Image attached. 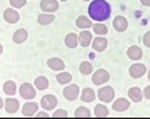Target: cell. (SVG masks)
Returning a JSON list of instances; mask_svg holds the SVG:
<instances>
[{
	"label": "cell",
	"instance_id": "cell-1",
	"mask_svg": "<svg viewBox=\"0 0 150 119\" xmlns=\"http://www.w3.org/2000/svg\"><path fill=\"white\" fill-rule=\"evenodd\" d=\"M88 15L96 22H104L111 16V6L105 0H92L88 7Z\"/></svg>",
	"mask_w": 150,
	"mask_h": 119
},
{
	"label": "cell",
	"instance_id": "cell-2",
	"mask_svg": "<svg viewBox=\"0 0 150 119\" xmlns=\"http://www.w3.org/2000/svg\"><path fill=\"white\" fill-rule=\"evenodd\" d=\"M96 95H98V99L101 103H111L115 98V91L112 87L105 85V87H101Z\"/></svg>",
	"mask_w": 150,
	"mask_h": 119
},
{
	"label": "cell",
	"instance_id": "cell-3",
	"mask_svg": "<svg viewBox=\"0 0 150 119\" xmlns=\"http://www.w3.org/2000/svg\"><path fill=\"white\" fill-rule=\"evenodd\" d=\"M146 72H147L146 65H145V64H141V62H135L129 68V74L133 77V79H141L142 76L146 74Z\"/></svg>",
	"mask_w": 150,
	"mask_h": 119
},
{
	"label": "cell",
	"instance_id": "cell-4",
	"mask_svg": "<svg viewBox=\"0 0 150 119\" xmlns=\"http://www.w3.org/2000/svg\"><path fill=\"white\" fill-rule=\"evenodd\" d=\"M19 95H21L23 99H26V100H31V99L35 98L37 91H35V88L33 87L30 83H23V84L19 87Z\"/></svg>",
	"mask_w": 150,
	"mask_h": 119
},
{
	"label": "cell",
	"instance_id": "cell-5",
	"mask_svg": "<svg viewBox=\"0 0 150 119\" xmlns=\"http://www.w3.org/2000/svg\"><path fill=\"white\" fill-rule=\"evenodd\" d=\"M79 93H80V87L77 84H68L64 89V98L69 102L76 100L79 98Z\"/></svg>",
	"mask_w": 150,
	"mask_h": 119
},
{
	"label": "cell",
	"instance_id": "cell-6",
	"mask_svg": "<svg viewBox=\"0 0 150 119\" xmlns=\"http://www.w3.org/2000/svg\"><path fill=\"white\" fill-rule=\"evenodd\" d=\"M110 80V73L105 69H99L92 74V83L95 85H101Z\"/></svg>",
	"mask_w": 150,
	"mask_h": 119
},
{
	"label": "cell",
	"instance_id": "cell-7",
	"mask_svg": "<svg viewBox=\"0 0 150 119\" xmlns=\"http://www.w3.org/2000/svg\"><path fill=\"white\" fill-rule=\"evenodd\" d=\"M57 103H58V100H57V98L54 96V95H45L43 98L41 99V106L42 108L46 110V111H52V110L56 108Z\"/></svg>",
	"mask_w": 150,
	"mask_h": 119
},
{
	"label": "cell",
	"instance_id": "cell-8",
	"mask_svg": "<svg viewBox=\"0 0 150 119\" xmlns=\"http://www.w3.org/2000/svg\"><path fill=\"white\" fill-rule=\"evenodd\" d=\"M112 26H114V28H115V31L123 33V31L127 30V27H129V22H127V19H126L125 16L118 15V16L114 18V21H112Z\"/></svg>",
	"mask_w": 150,
	"mask_h": 119
},
{
	"label": "cell",
	"instance_id": "cell-9",
	"mask_svg": "<svg viewBox=\"0 0 150 119\" xmlns=\"http://www.w3.org/2000/svg\"><path fill=\"white\" fill-rule=\"evenodd\" d=\"M107 46H108V41L103 35H98V38H93V41H92V49L95 52H104L107 49Z\"/></svg>",
	"mask_w": 150,
	"mask_h": 119
},
{
	"label": "cell",
	"instance_id": "cell-10",
	"mask_svg": "<svg viewBox=\"0 0 150 119\" xmlns=\"http://www.w3.org/2000/svg\"><path fill=\"white\" fill-rule=\"evenodd\" d=\"M130 108V102L125 98H119L112 103V110L116 112H125Z\"/></svg>",
	"mask_w": 150,
	"mask_h": 119
},
{
	"label": "cell",
	"instance_id": "cell-11",
	"mask_svg": "<svg viewBox=\"0 0 150 119\" xmlns=\"http://www.w3.org/2000/svg\"><path fill=\"white\" fill-rule=\"evenodd\" d=\"M39 6H41V10L43 12H52V14L56 12L59 7L57 0H42Z\"/></svg>",
	"mask_w": 150,
	"mask_h": 119
},
{
	"label": "cell",
	"instance_id": "cell-12",
	"mask_svg": "<svg viewBox=\"0 0 150 119\" xmlns=\"http://www.w3.org/2000/svg\"><path fill=\"white\" fill-rule=\"evenodd\" d=\"M3 18H4V21L7 22V23H10V25H14V23H16V22L21 19L19 14H18L16 10H14V8H7V10H4Z\"/></svg>",
	"mask_w": 150,
	"mask_h": 119
},
{
	"label": "cell",
	"instance_id": "cell-13",
	"mask_svg": "<svg viewBox=\"0 0 150 119\" xmlns=\"http://www.w3.org/2000/svg\"><path fill=\"white\" fill-rule=\"evenodd\" d=\"M37 112H38V103L37 102L25 103L23 108H22V114H23L25 116H35Z\"/></svg>",
	"mask_w": 150,
	"mask_h": 119
},
{
	"label": "cell",
	"instance_id": "cell-14",
	"mask_svg": "<svg viewBox=\"0 0 150 119\" xmlns=\"http://www.w3.org/2000/svg\"><path fill=\"white\" fill-rule=\"evenodd\" d=\"M92 33L88 31V30H83V31L79 34V43H80L83 47H88L89 45H92Z\"/></svg>",
	"mask_w": 150,
	"mask_h": 119
},
{
	"label": "cell",
	"instance_id": "cell-15",
	"mask_svg": "<svg viewBox=\"0 0 150 119\" xmlns=\"http://www.w3.org/2000/svg\"><path fill=\"white\" fill-rule=\"evenodd\" d=\"M142 56H143V53H142V49H141L139 46L133 45L127 49V57H129L130 59H133V61H138V59H141Z\"/></svg>",
	"mask_w": 150,
	"mask_h": 119
},
{
	"label": "cell",
	"instance_id": "cell-16",
	"mask_svg": "<svg viewBox=\"0 0 150 119\" xmlns=\"http://www.w3.org/2000/svg\"><path fill=\"white\" fill-rule=\"evenodd\" d=\"M127 95H129L130 100L134 103H139L143 99V91H141L138 87H131L127 91Z\"/></svg>",
	"mask_w": 150,
	"mask_h": 119
},
{
	"label": "cell",
	"instance_id": "cell-17",
	"mask_svg": "<svg viewBox=\"0 0 150 119\" xmlns=\"http://www.w3.org/2000/svg\"><path fill=\"white\" fill-rule=\"evenodd\" d=\"M47 67L52 70H64L65 69V62L58 57H52L47 59Z\"/></svg>",
	"mask_w": 150,
	"mask_h": 119
},
{
	"label": "cell",
	"instance_id": "cell-18",
	"mask_svg": "<svg viewBox=\"0 0 150 119\" xmlns=\"http://www.w3.org/2000/svg\"><path fill=\"white\" fill-rule=\"evenodd\" d=\"M95 98H98V95L95 93L92 88H84L81 91V102L83 103H92Z\"/></svg>",
	"mask_w": 150,
	"mask_h": 119
},
{
	"label": "cell",
	"instance_id": "cell-19",
	"mask_svg": "<svg viewBox=\"0 0 150 119\" xmlns=\"http://www.w3.org/2000/svg\"><path fill=\"white\" fill-rule=\"evenodd\" d=\"M76 26L79 28H81V30H88L89 27H93L92 21L88 16H84V15H80L76 19Z\"/></svg>",
	"mask_w": 150,
	"mask_h": 119
},
{
	"label": "cell",
	"instance_id": "cell-20",
	"mask_svg": "<svg viewBox=\"0 0 150 119\" xmlns=\"http://www.w3.org/2000/svg\"><path fill=\"white\" fill-rule=\"evenodd\" d=\"M54 19H56V16H54L52 12H43V14L38 15L37 22H38L41 26H47V25H50V23H53Z\"/></svg>",
	"mask_w": 150,
	"mask_h": 119
},
{
	"label": "cell",
	"instance_id": "cell-21",
	"mask_svg": "<svg viewBox=\"0 0 150 119\" xmlns=\"http://www.w3.org/2000/svg\"><path fill=\"white\" fill-rule=\"evenodd\" d=\"M4 108L7 111V114H15V112L19 110V102L14 98H10L6 100V104H4Z\"/></svg>",
	"mask_w": 150,
	"mask_h": 119
},
{
	"label": "cell",
	"instance_id": "cell-22",
	"mask_svg": "<svg viewBox=\"0 0 150 119\" xmlns=\"http://www.w3.org/2000/svg\"><path fill=\"white\" fill-rule=\"evenodd\" d=\"M27 38H28V33L26 28H19V30H16V31L14 33V35H12V41H14L15 43H23Z\"/></svg>",
	"mask_w": 150,
	"mask_h": 119
},
{
	"label": "cell",
	"instance_id": "cell-23",
	"mask_svg": "<svg viewBox=\"0 0 150 119\" xmlns=\"http://www.w3.org/2000/svg\"><path fill=\"white\" fill-rule=\"evenodd\" d=\"M110 114L108 108H107V106L105 104H101V103H99V104L95 106V110H93V115L96 116V118H107Z\"/></svg>",
	"mask_w": 150,
	"mask_h": 119
},
{
	"label": "cell",
	"instance_id": "cell-24",
	"mask_svg": "<svg viewBox=\"0 0 150 119\" xmlns=\"http://www.w3.org/2000/svg\"><path fill=\"white\" fill-rule=\"evenodd\" d=\"M65 45L69 49H76L77 45H79V35L74 34V33L67 34V37H65Z\"/></svg>",
	"mask_w": 150,
	"mask_h": 119
},
{
	"label": "cell",
	"instance_id": "cell-25",
	"mask_svg": "<svg viewBox=\"0 0 150 119\" xmlns=\"http://www.w3.org/2000/svg\"><path fill=\"white\" fill-rule=\"evenodd\" d=\"M34 84H35V88H37V89L45 91V89H47V87H49V80H47L45 76H38L35 79Z\"/></svg>",
	"mask_w": 150,
	"mask_h": 119
},
{
	"label": "cell",
	"instance_id": "cell-26",
	"mask_svg": "<svg viewBox=\"0 0 150 119\" xmlns=\"http://www.w3.org/2000/svg\"><path fill=\"white\" fill-rule=\"evenodd\" d=\"M57 81H58L59 84L62 85H67V84H70V81H72V74L69 73V72H59L58 74L56 76Z\"/></svg>",
	"mask_w": 150,
	"mask_h": 119
},
{
	"label": "cell",
	"instance_id": "cell-27",
	"mask_svg": "<svg viewBox=\"0 0 150 119\" xmlns=\"http://www.w3.org/2000/svg\"><path fill=\"white\" fill-rule=\"evenodd\" d=\"M3 91L6 95H8V96H12V95L16 93V84H15L12 80H8L4 83L3 85Z\"/></svg>",
	"mask_w": 150,
	"mask_h": 119
},
{
	"label": "cell",
	"instance_id": "cell-28",
	"mask_svg": "<svg viewBox=\"0 0 150 119\" xmlns=\"http://www.w3.org/2000/svg\"><path fill=\"white\" fill-rule=\"evenodd\" d=\"M73 115L76 116V118H91V116L93 115V114H91L89 108H87V107L81 106V107H77Z\"/></svg>",
	"mask_w": 150,
	"mask_h": 119
},
{
	"label": "cell",
	"instance_id": "cell-29",
	"mask_svg": "<svg viewBox=\"0 0 150 119\" xmlns=\"http://www.w3.org/2000/svg\"><path fill=\"white\" fill-rule=\"evenodd\" d=\"M93 31L96 35H103V37H104V35L108 34V27L105 25H103L101 22H99V23H95Z\"/></svg>",
	"mask_w": 150,
	"mask_h": 119
},
{
	"label": "cell",
	"instance_id": "cell-30",
	"mask_svg": "<svg viewBox=\"0 0 150 119\" xmlns=\"http://www.w3.org/2000/svg\"><path fill=\"white\" fill-rule=\"evenodd\" d=\"M92 70H93V67H92V64L89 62V61H83V62L80 64V72H81V74L88 76V74L92 73Z\"/></svg>",
	"mask_w": 150,
	"mask_h": 119
},
{
	"label": "cell",
	"instance_id": "cell-31",
	"mask_svg": "<svg viewBox=\"0 0 150 119\" xmlns=\"http://www.w3.org/2000/svg\"><path fill=\"white\" fill-rule=\"evenodd\" d=\"M10 4L14 8H22L26 6V0H10Z\"/></svg>",
	"mask_w": 150,
	"mask_h": 119
},
{
	"label": "cell",
	"instance_id": "cell-32",
	"mask_svg": "<svg viewBox=\"0 0 150 119\" xmlns=\"http://www.w3.org/2000/svg\"><path fill=\"white\" fill-rule=\"evenodd\" d=\"M53 118H67L68 116V112L65 110H57L54 114H52Z\"/></svg>",
	"mask_w": 150,
	"mask_h": 119
},
{
	"label": "cell",
	"instance_id": "cell-33",
	"mask_svg": "<svg viewBox=\"0 0 150 119\" xmlns=\"http://www.w3.org/2000/svg\"><path fill=\"white\" fill-rule=\"evenodd\" d=\"M143 45L150 49V30L147 33H145V35H143Z\"/></svg>",
	"mask_w": 150,
	"mask_h": 119
},
{
	"label": "cell",
	"instance_id": "cell-34",
	"mask_svg": "<svg viewBox=\"0 0 150 119\" xmlns=\"http://www.w3.org/2000/svg\"><path fill=\"white\" fill-rule=\"evenodd\" d=\"M143 98L150 100V85H147V87L143 89Z\"/></svg>",
	"mask_w": 150,
	"mask_h": 119
},
{
	"label": "cell",
	"instance_id": "cell-35",
	"mask_svg": "<svg viewBox=\"0 0 150 119\" xmlns=\"http://www.w3.org/2000/svg\"><path fill=\"white\" fill-rule=\"evenodd\" d=\"M35 116H38V118H50V115L46 114L45 111H41V112H38V114H35Z\"/></svg>",
	"mask_w": 150,
	"mask_h": 119
},
{
	"label": "cell",
	"instance_id": "cell-36",
	"mask_svg": "<svg viewBox=\"0 0 150 119\" xmlns=\"http://www.w3.org/2000/svg\"><path fill=\"white\" fill-rule=\"evenodd\" d=\"M141 4L145 6V7H150V0H139Z\"/></svg>",
	"mask_w": 150,
	"mask_h": 119
},
{
	"label": "cell",
	"instance_id": "cell-37",
	"mask_svg": "<svg viewBox=\"0 0 150 119\" xmlns=\"http://www.w3.org/2000/svg\"><path fill=\"white\" fill-rule=\"evenodd\" d=\"M4 104H6V102H4L3 99L0 98V110H1V108H3V107H4Z\"/></svg>",
	"mask_w": 150,
	"mask_h": 119
},
{
	"label": "cell",
	"instance_id": "cell-38",
	"mask_svg": "<svg viewBox=\"0 0 150 119\" xmlns=\"http://www.w3.org/2000/svg\"><path fill=\"white\" fill-rule=\"evenodd\" d=\"M1 53H3V45L0 43V54H1Z\"/></svg>",
	"mask_w": 150,
	"mask_h": 119
},
{
	"label": "cell",
	"instance_id": "cell-39",
	"mask_svg": "<svg viewBox=\"0 0 150 119\" xmlns=\"http://www.w3.org/2000/svg\"><path fill=\"white\" fill-rule=\"evenodd\" d=\"M147 79H149V81H150V69H149V72H147Z\"/></svg>",
	"mask_w": 150,
	"mask_h": 119
},
{
	"label": "cell",
	"instance_id": "cell-40",
	"mask_svg": "<svg viewBox=\"0 0 150 119\" xmlns=\"http://www.w3.org/2000/svg\"><path fill=\"white\" fill-rule=\"evenodd\" d=\"M83 1H92V0H83Z\"/></svg>",
	"mask_w": 150,
	"mask_h": 119
},
{
	"label": "cell",
	"instance_id": "cell-41",
	"mask_svg": "<svg viewBox=\"0 0 150 119\" xmlns=\"http://www.w3.org/2000/svg\"><path fill=\"white\" fill-rule=\"evenodd\" d=\"M61 1H68V0H61Z\"/></svg>",
	"mask_w": 150,
	"mask_h": 119
}]
</instances>
